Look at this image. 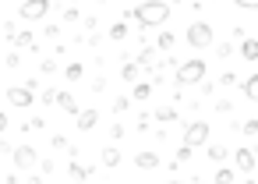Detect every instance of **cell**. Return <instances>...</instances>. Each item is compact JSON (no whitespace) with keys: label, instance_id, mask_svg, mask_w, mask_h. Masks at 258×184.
<instances>
[{"label":"cell","instance_id":"3957f363","mask_svg":"<svg viewBox=\"0 0 258 184\" xmlns=\"http://www.w3.org/2000/svg\"><path fill=\"white\" fill-rule=\"evenodd\" d=\"M187 43H191L195 50L212 46V25H209V22H195V25L187 29Z\"/></svg>","mask_w":258,"mask_h":184},{"label":"cell","instance_id":"d6986e66","mask_svg":"<svg viewBox=\"0 0 258 184\" xmlns=\"http://www.w3.org/2000/svg\"><path fill=\"white\" fill-rule=\"evenodd\" d=\"M156 120H163V124H173V120H180V117H177V110H173V106H163V110H156Z\"/></svg>","mask_w":258,"mask_h":184},{"label":"cell","instance_id":"7c38bea8","mask_svg":"<svg viewBox=\"0 0 258 184\" xmlns=\"http://www.w3.org/2000/svg\"><path fill=\"white\" fill-rule=\"evenodd\" d=\"M57 106H60L64 113H71V117L78 113V103H75V96H71V92H60V96H57Z\"/></svg>","mask_w":258,"mask_h":184},{"label":"cell","instance_id":"8992f818","mask_svg":"<svg viewBox=\"0 0 258 184\" xmlns=\"http://www.w3.org/2000/svg\"><path fill=\"white\" fill-rule=\"evenodd\" d=\"M46 11H50V0H25L18 8V15L25 22H39V18H46Z\"/></svg>","mask_w":258,"mask_h":184},{"label":"cell","instance_id":"7a4b0ae2","mask_svg":"<svg viewBox=\"0 0 258 184\" xmlns=\"http://www.w3.org/2000/svg\"><path fill=\"white\" fill-rule=\"evenodd\" d=\"M205 71H209V64L195 57V60H184V64L173 71V82H177V85H195V82L205 78Z\"/></svg>","mask_w":258,"mask_h":184},{"label":"cell","instance_id":"836d02e7","mask_svg":"<svg viewBox=\"0 0 258 184\" xmlns=\"http://www.w3.org/2000/svg\"><path fill=\"white\" fill-rule=\"evenodd\" d=\"M170 184H180V180H170Z\"/></svg>","mask_w":258,"mask_h":184},{"label":"cell","instance_id":"7402d4cb","mask_svg":"<svg viewBox=\"0 0 258 184\" xmlns=\"http://www.w3.org/2000/svg\"><path fill=\"white\" fill-rule=\"evenodd\" d=\"M11 43H15L18 50H25V46H32V32H15V36H11Z\"/></svg>","mask_w":258,"mask_h":184},{"label":"cell","instance_id":"44dd1931","mask_svg":"<svg viewBox=\"0 0 258 184\" xmlns=\"http://www.w3.org/2000/svg\"><path fill=\"white\" fill-rule=\"evenodd\" d=\"M103 166H120V149H103Z\"/></svg>","mask_w":258,"mask_h":184},{"label":"cell","instance_id":"4dcf8cb0","mask_svg":"<svg viewBox=\"0 0 258 184\" xmlns=\"http://www.w3.org/2000/svg\"><path fill=\"white\" fill-rule=\"evenodd\" d=\"M191 152H195V149H187V145H180V149H177V159H191Z\"/></svg>","mask_w":258,"mask_h":184},{"label":"cell","instance_id":"d4e9b609","mask_svg":"<svg viewBox=\"0 0 258 184\" xmlns=\"http://www.w3.org/2000/svg\"><path fill=\"white\" fill-rule=\"evenodd\" d=\"M127 103H131L127 96H117V99H113V113H124V110H127Z\"/></svg>","mask_w":258,"mask_h":184},{"label":"cell","instance_id":"277c9868","mask_svg":"<svg viewBox=\"0 0 258 184\" xmlns=\"http://www.w3.org/2000/svg\"><path fill=\"white\" fill-rule=\"evenodd\" d=\"M205 142H209V124H205V120H191L187 131H184V145H187V149H198V145H205Z\"/></svg>","mask_w":258,"mask_h":184},{"label":"cell","instance_id":"ffe728a7","mask_svg":"<svg viewBox=\"0 0 258 184\" xmlns=\"http://www.w3.org/2000/svg\"><path fill=\"white\" fill-rule=\"evenodd\" d=\"M226 156H230V149H226V145H209V159H212V163H223Z\"/></svg>","mask_w":258,"mask_h":184},{"label":"cell","instance_id":"5b68a950","mask_svg":"<svg viewBox=\"0 0 258 184\" xmlns=\"http://www.w3.org/2000/svg\"><path fill=\"white\" fill-rule=\"evenodd\" d=\"M11 156H15V166H18V170H32V166L39 163V152H36L32 145H15Z\"/></svg>","mask_w":258,"mask_h":184},{"label":"cell","instance_id":"f1b7e54d","mask_svg":"<svg viewBox=\"0 0 258 184\" xmlns=\"http://www.w3.org/2000/svg\"><path fill=\"white\" fill-rule=\"evenodd\" d=\"M219 82H223V85H237V75H233V71H226V75H223Z\"/></svg>","mask_w":258,"mask_h":184},{"label":"cell","instance_id":"f546056e","mask_svg":"<svg viewBox=\"0 0 258 184\" xmlns=\"http://www.w3.org/2000/svg\"><path fill=\"white\" fill-rule=\"evenodd\" d=\"M43 103H57V89H46L43 92Z\"/></svg>","mask_w":258,"mask_h":184},{"label":"cell","instance_id":"4316f807","mask_svg":"<svg viewBox=\"0 0 258 184\" xmlns=\"http://www.w3.org/2000/svg\"><path fill=\"white\" fill-rule=\"evenodd\" d=\"M233 8H244V11H254L258 0H233Z\"/></svg>","mask_w":258,"mask_h":184},{"label":"cell","instance_id":"d6a6232c","mask_svg":"<svg viewBox=\"0 0 258 184\" xmlns=\"http://www.w3.org/2000/svg\"><path fill=\"white\" fill-rule=\"evenodd\" d=\"M29 184H43V177H29Z\"/></svg>","mask_w":258,"mask_h":184},{"label":"cell","instance_id":"603a6c76","mask_svg":"<svg viewBox=\"0 0 258 184\" xmlns=\"http://www.w3.org/2000/svg\"><path fill=\"white\" fill-rule=\"evenodd\" d=\"M124 36H127V25H124V22H117V25L110 29V39H113V43H120Z\"/></svg>","mask_w":258,"mask_h":184},{"label":"cell","instance_id":"ac0fdd59","mask_svg":"<svg viewBox=\"0 0 258 184\" xmlns=\"http://www.w3.org/2000/svg\"><path fill=\"white\" fill-rule=\"evenodd\" d=\"M131 96H135V99H142V103H145V99H149V96H152V85H149V82H138V85H135V89H131Z\"/></svg>","mask_w":258,"mask_h":184},{"label":"cell","instance_id":"ba28073f","mask_svg":"<svg viewBox=\"0 0 258 184\" xmlns=\"http://www.w3.org/2000/svg\"><path fill=\"white\" fill-rule=\"evenodd\" d=\"M135 166H138V170H156V166H159V152H156V149H142V152L135 156Z\"/></svg>","mask_w":258,"mask_h":184},{"label":"cell","instance_id":"8fae6325","mask_svg":"<svg viewBox=\"0 0 258 184\" xmlns=\"http://www.w3.org/2000/svg\"><path fill=\"white\" fill-rule=\"evenodd\" d=\"M68 173H71V180H82V184H85V180L92 177V166H82L78 159H71V163H68Z\"/></svg>","mask_w":258,"mask_h":184},{"label":"cell","instance_id":"9c48e42d","mask_svg":"<svg viewBox=\"0 0 258 184\" xmlns=\"http://www.w3.org/2000/svg\"><path fill=\"white\" fill-rule=\"evenodd\" d=\"M233 163H237L240 173H254V152L251 149H237L233 152Z\"/></svg>","mask_w":258,"mask_h":184},{"label":"cell","instance_id":"30bf717a","mask_svg":"<svg viewBox=\"0 0 258 184\" xmlns=\"http://www.w3.org/2000/svg\"><path fill=\"white\" fill-rule=\"evenodd\" d=\"M75 117H78V131H92L99 120V110H78Z\"/></svg>","mask_w":258,"mask_h":184},{"label":"cell","instance_id":"5bb4252c","mask_svg":"<svg viewBox=\"0 0 258 184\" xmlns=\"http://www.w3.org/2000/svg\"><path fill=\"white\" fill-rule=\"evenodd\" d=\"M237 180V173L230 170V166H219L216 173H212V184H233Z\"/></svg>","mask_w":258,"mask_h":184},{"label":"cell","instance_id":"e0dca14e","mask_svg":"<svg viewBox=\"0 0 258 184\" xmlns=\"http://www.w3.org/2000/svg\"><path fill=\"white\" fill-rule=\"evenodd\" d=\"M82 75H85L82 64H68V68H64V78H68V82H82Z\"/></svg>","mask_w":258,"mask_h":184},{"label":"cell","instance_id":"6da1fadb","mask_svg":"<svg viewBox=\"0 0 258 184\" xmlns=\"http://www.w3.org/2000/svg\"><path fill=\"white\" fill-rule=\"evenodd\" d=\"M131 18H135L142 29L166 25V22H170V4H166V0H142L138 8H131Z\"/></svg>","mask_w":258,"mask_h":184},{"label":"cell","instance_id":"52a82bcc","mask_svg":"<svg viewBox=\"0 0 258 184\" xmlns=\"http://www.w3.org/2000/svg\"><path fill=\"white\" fill-rule=\"evenodd\" d=\"M4 96H8V103H11V106H18V110L32 106V99H36V92H29L25 85H11V89H8Z\"/></svg>","mask_w":258,"mask_h":184},{"label":"cell","instance_id":"484cf974","mask_svg":"<svg viewBox=\"0 0 258 184\" xmlns=\"http://www.w3.org/2000/svg\"><path fill=\"white\" fill-rule=\"evenodd\" d=\"M240 131H244L247 138H254V135H258V120H247V124H240Z\"/></svg>","mask_w":258,"mask_h":184},{"label":"cell","instance_id":"2e32d148","mask_svg":"<svg viewBox=\"0 0 258 184\" xmlns=\"http://www.w3.org/2000/svg\"><path fill=\"white\" fill-rule=\"evenodd\" d=\"M173 43H177V36H173V32H163V36L156 39V46H159L163 53H170V50H173Z\"/></svg>","mask_w":258,"mask_h":184},{"label":"cell","instance_id":"cb8c5ba5","mask_svg":"<svg viewBox=\"0 0 258 184\" xmlns=\"http://www.w3.org/2000/svg\"><path fill=\"white\" fill-rule=\"evenodd\" d=\"M120 78H124V82H135V78H138V64H124V68H120Z\"/></svg>","mask_w":258,"mask_h":184},{"label":"cell","instance_id":"9a60e30c","mask_svg":"<svg viewBox=\"0 0 258 184\" xmlns=\"http://www.w3.org/2000/svg\"><path fill=\"white\" fill-rule=\"evenodd\" d=\"M240 89H244V96H247V99H258V75L244 78V82H240Z\"/></svg>","mask_w":258,"mask_h":184},{"label":"cell","instance_id":"4fadbf2b","mask_svg":"<svg viewBox=\"0 0 258 184\" xmlns=\"http://www.w3.org/2000/svg\"><path fill=\"white\" fill-rule=\"evenodd\" d=\"M240 53H244V60H258V39L247 36V39L240 43Z\"/></svg>","mask_w":258,"mask_h":184},{"label":"cell","instance_id":"1f68e13d","mask_svg":"<svg viewBox=\"0 0 258 184\" xmlns=\"http://www.w3.org/2000/svg\"><path fill=\"white\" fill-rule=\"evenodd\" d=\"M8 124H11V120H8V113H4V110H0V135H4V131H8Z\"/></svg>","mask_w":258,"mask_h":184},{"label":"cell","instance_id":"83f0119b","mask_svg":"<svg viewBox=\"0 0 258 184\" xmlns=\"http://www.w3.org/2000/svg\"><path fill=\"white\" fill-rule=\"evenodd\" d=\"M53 149H71V145H68V138H64V135H53Z\"/></svg>","mask_w":258,"mask_h":184}]
</instances>
